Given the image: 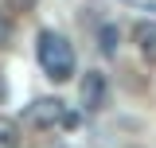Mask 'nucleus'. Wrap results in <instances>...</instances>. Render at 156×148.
<instances>
[{
	"mask_svg": "<svg viewBox=\"0 0 156 148\" xmlns=\"http://www.w3.org/2000/svg\"><path fill=\"white\" fill-rule=\"evenodd\" d=\"M35 55H39V66L51 82H70L74 78V47L70 39L58 35V31H39V43H35Z\"/></svg>",
	"mask_w": 156,
	"mask_h": 148,
	"instance_id": "nucleus-1",
	"label": "nucleus"
},
{
	"mask_svg": "<svg viewBox=\"0 0 156 148\" xmlns=\"http://www.w3.org/2000/svg\"><path fill=\"white\" fill-rule=\"evenodd\" d=\"M23 121H27L31 129H55V125L74 129V125H78V113H70L66 101H58V97H35V101L27 105V113H23Z\"/></svg>",
	"mask_w": 156,
	"mask_h": 148,
	"instance_id": "nucleus-2",
	"label": "nucleus"
},
{
	"mask_svg": "<svg viewBox=\"0 0 156 148\" xmlns=\"http://www.w3.org/2000/svg\"><path fill=\"white\" fill-rule=\"evenodd\" d=\"M105 74L101 70H86V78H82V86H78V97H82V109L86 113H98L101 105H105Z\"/></svg>",
	"mask_w": 156,
	"mask_h": 148,
	"instance_id": "nucleus-3",
	"label": "nucleus"
},
{
	"mask_svg": "<svg viewBox=\"0 0 156 148\" xmlns=\"http://www.w3.org/2000/svg\"><path fill=\"white\" fill-rule=\"evenodd\" d=\"M133 43H136V51L148 58V62H156V19H140L133 27Z\"/></svg>",
	"mask_w": 156,
	"mask_h": 148,
	"instance_id": "nucleus-4",
	"label": "nucleus"
},
{
	"mask_svg": "<svg viewBox=\"0 0 156 148\" xmlns=\"http://www.w3.org/2000/svg\"><path fill=\"white\" fill-rule=\"evenodd\" d=\"M98 43H101V55L113 58L117 47H121V27H117V23H101V27H98Z\"/></svg>",
	"mask_w": 156,
	"mask_h": 148,
	"instance_id": "nucleus-5",
	"label": "nucleus"
},
{
	"mask_svg": "<svg viewBox=\"0 0 156 148\" xmlns=\"http://www.w3.org/2000/svg\"><path fill=\"white\" fill-rule=\"evenodd\" d=\"M0 148H20V125L0 113Z\"/></svg>",
	"mask_w": 156,
	"mask_h": 148,
	"instance_id": "nucleus-6",
	"label": "nucleus"
},
{
	"mask_svg": "<svg viewBox=\"0 0 156 148\" xmlns=\"http://www.w3.org/2000/svg\"><path fill=\"white\" fill-rule=\"evenodd\" d=\"M12 43V23H8V16H0V51Z\"/></svg>",
	"mask_w": 156,
	"mask_h": 148,
	"instance_id": "nucleus-7",
	"label": "nucleus"
},
{
	"mask_svg": "<svg viewBox=\"0 0 156 148\" xmlns=\"http://www.w3.org/2000/svg\"><path fill=\"white\" fill-rule=\"evenodd\" d=\"M20 4H35V0H20Z\"/></svg>",
	"mask_w": 156,
	"mask_h": 148,
	"instance_id": "nucleus-8",
	"label": "nucleus"
}]
</instances>
